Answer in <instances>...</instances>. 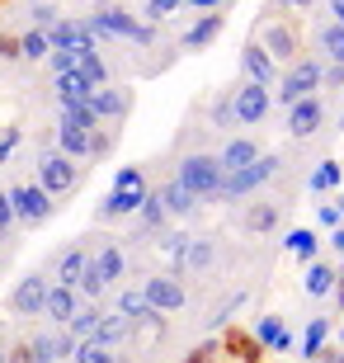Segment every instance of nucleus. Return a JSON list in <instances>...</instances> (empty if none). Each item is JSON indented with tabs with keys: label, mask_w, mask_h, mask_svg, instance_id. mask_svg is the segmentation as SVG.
<instances>
[{
	"label": "nucleus",
	"mask_w": 344,
	"mask_h": 363,
	"mask_svg": "<svg viewBox=\"0 0 344 363\" xmlns=\"http://www.w3.org/2000/svg\"><path fill=\"white\" fill-rule=\"evenodd\" d=\"M113 189H146V179H142L137 165H123L118 175H113Z\"/></svg>",
	"instance_id": "obj_42"
},
{
	"label": "nucleus",
	"mask_w": 344,
	"mask_h": 363,
	"mask_svg": "<svg viewBox=\"0 0 344 363\" xmlns=\"http://www.w3.org/2000/svg\"><path fill=\"white\" fill-rule=\"evenodd\" d=\"M335 283H340V269H331L326 259H311V264H306L302 288H306L311 297H331V288H335Z\"/></svg>",
	"instance_id": "obj_24"
},
{
	"label": "nucleus",
	"mask_w": 344,
	"mask_h": 363,
	"mask_svg": "<svg viewBox=\"0 0 344 363\" xmlns=\"http://www.w3.org/2000/svg\"><path fill=\"white\" fill-rule=\"evenodd\" d=\"M283 170V161H278L274 151H260L250 165H240V170H231V175H222V189H217V203H236L245 199V194H255V189H265L269 179Z\"/></svg>",
	"instance_id": "obj_2"
},
{
	"label": "nucleus",
	"mask_w": 344,
	"mask_h": 363,
	"mask_svg": "<svg viewBox=\"0 0 344 363\" xmlns=\"http://www.w3.org/2000/svg\"><path fill=\"white\" fill-rule=\"evenodd\" d=\"M331 5V14H335V24H344V0H326Z\"/></svg>",
	"instance_id": "obj_52"
},
{
	"label": "nucleus",
	"mask_w": 344,
	"mask_h": 363,
	"mask_svg": "<svg viewBox=\"0 0 344 363\" xmlns=\"http://www.w3.org/2000/svg\"><path fill=\"white\" fill-rule=\"evenodd\" d=\"M326 335H331V321H326V316H311V325H306V335H302V354L306 359H316V354L326 350Z\"/></svg>",
	"instance_id": "obj_33"
},
{
	"label": "nucleus",
	"mask_w": 344,
	"mask_h": 363,
	"mask_svg": "<svg viewBox=\"0 0 344 363\" xmlns=\"http://www.w3.org/2000/svg\"><path fill=\"white\" fill-rule=\"evenodd\" d=\"M90 264H94V274H99V279L113 288V283L123 279V269H128V255H123V245H118V241H104V245H99V250L90 255Z\"/></svg>",
	"instance_id": "obj_19"
},
{
	"label": "nucleus",
	"mask_w": 344,
	"mask_h": 363,
	"mask_svg": "<svg viewBox=\"0 0 344 363\" xmlns=\"http://www.w3.org/2000/svg\"><path fill=\"white\" fill-rule=\"evenodd\" d=\"M133 330H128V321L123 316H113V311H104L99 316V325H94V335H90V345H104V350H113L118 340H128Z\"/></svg>",
	"instance_id": "obj_25"
},
{
	"label": "nucleus",
	"mask_w": 344,
	"mask_h": 363,
	"mask_svg": "<svg viewBox=\"0 0 344 363\" xmlns=\"http://www.w3.org/2000/svg\"><path fill=\"white\" fill-rule=\"evenodd\" d=\"M80 52H85V48H57V52H48V67H52V76H67V71H76Z\"/></svg>",
	"instance_id": "obj_39"
},
{
	"label": "nucleus",
	"mask_w": 344,
	"mask_h": 363,
	"mask_svg": "<svg viewBox=\"0 0 344 363\" xmlns=\"http://www.w3.org/2000/svg\"><path fill=\"white\" fill-rule=\"evenodd\" d=\"M240 71H245L250 85H265V90H274V81H278L274 57H269L260 43H245V48H240Z\"/></svg>",
	"instance_id": "obj_13"
},
{
	"label": "nucleus",
	"mask_w": 344,
	"mask_h": 363,
	"mask_svg": "<svg viewBox=\"0 0 344 363\" xmlns=\"http://www.w3.org/2000/svg\"><path fill=\"white\" fill-rule=\"evenodd\" d=\"M109 151H113V133L94 128V133H90V156H109Z\"/></svg>",
	"instance_id": "obj_45"
},
{
	"label": "nucleus",
	"mask_w": 344,
	"mask_h": 363,
	"mask_svg": "<svg viewBox=\"0 0 344 363\" xmlns=\"http://www.w3.org/2000/svg\"><path fill=\"white\" fill-rule=\"evenodd\" d=\"M212 123H217V128H231V123H236V113H231V90L212 104Z\"/></svg>",
	"instance_id": "obj_43"
},
{
	"label": "nucleus",
	"mask_w": 344,
	"mask_h": 363,
	"mask_svg": "<svg viewBox=\"0 0 344 363\" xmlns=\"http://www.w3.org/2000/svg\"><path fill=\"white\" fill-rule=\"evenodd\" d=\"M0 363H10V350H5V345H0Z\"/></svg>",
	"instance_id": "obj_55"
},
{
	"label": "nucleus",
	"mask_w": 344,
	"mask_h": 363,
	"mask_svg": "<svg viewBox=\"0 0 344 363\" xmlns=\"http://www.w3.org/2000/svg\"><path fill=\"white\" fill-rule=\"evenodd\" d=\"M142 199H146V189H109L104 199H99V208H94V217H99V222H118V217H137Z\"/></svg>",
	"instance_id": "obj_12"
},
{
	"label": "nucleus",
	"mask_w": 344,
	"mask_h": 363,
	"mask_svg": "<svg viewBox=\"0 0 344 363\" xmlns=\"http://www.w3.org/2000/svg\"><path fill=\"white\" fill-rule=\"evenodd\" d=\"M311 5H316V0H269L265 14H274V10H297V14H302V10H311Z\"/></svg>",
	"instance_id": "obj_47"
},
{
	"label": "nucleus",
	"mask_w": 344,
	"mask_h": 363,
	"mask_svg": "<svg viewBox=\"0 0 344 363\" xmlns=\"http://www.w3.org/2000/svg\"><path fill=\"white\" fill-rule=\"evenodd\" d=\"M331 245H335V255H344V222L331 231Z\"/></svg>",
	"instance_id": "obj_51"
},
{
	"label": "nucleus",
	"mask_w": 344,
	"mask_h": 363,
	"mask_svg": "<svg viewBox=\"0 0 344 363\" xmlns=\"http://www.w3.org/2000/svg\"><path fill=\"white\" fill-rule=\"evenodd\" d=\"M321 227H340V213H335V203H326V208H321Z\"/></svg>",
	"instance_id": "obj_48"
},
{
	"label": "nucleus",
	"mask_w": 344,
	"mask_h": 363,
	"mask_svg": "<svg viewBox=\"0 0 344 363\" xmlns=\"http://www.w3.org/2000/svg\"><path fill=\"white\" fill-rule=\"evenodd\" d=\"M137 217H142V227H151V231H160L170 217H165V208H160V194L156 189H146V199H142V208H137Z\"/></svg>",
	"instance_id": "obj_35"
},
{
	"label": "nucleus",
	"mask_w": 344,
	"mask_h": 363,
	"mask_svg": "<svg viewBox=\"0 0 344 363\" xmlns=\"http://www.w3.org/2000/svg\"><path fill=\"white\" fill-rule=\"evenodd\" d=\"M5 194H10V203H14V222H24V227H43V222L52 217V199H48L38 184H10Z\"/></svg>",
	"instance_id": "obj_7"
},
{
	"label": "nucleus",
	"mask_w": 344,
	"mask_h": 363,
	"mask_svg": "<svg viewBox=\"0 0 344 363\" xmlns=\"http://www.w3.org/2000/svg\"><path fill=\"white\" fill-rule=\"evenodd\" d=\"M283 250L311 264V259H316V250H321V236H316V231H306V227H297V231H288V241H283Z\"/></svg>",
	"instance_id": "obj_30"
},
{
	"label": "nucleus",
	"mask_w": 344,
	"mask_h": 363,
	"mask_svg": "<svg viewBox=\"0 0 344 363\" xmlns=\"http://www.w3.org/2000/svg\"><path fill=\"white\" fill-rule=\"evenodd\" d=\"M90 108L99 123H118L128 108H133V90H118V85H99L90 90Z\"/></svg>",
	"instance_id": "obj_14"
},
{
	"label": "nucleus",
	"mask_w": 344,
	"mask_h": 363,
	"mask_svg": "<svg viewBox=\"0 0 344 363\" xmlns=\"http://www.w3.org/2000/svg\"><path fill=\"white\" fill-rule=\"evenodd\" d=\"M0 57H10V62H14V57H19V38H0Z\"/></svg>",
	"instance_id": "obj_50"
},
{
	"label": "nucleus",
	"mask_w": 344,
	"mask_h": 363,
	"mask_svg": "<svg viewBox=\"0 0 344 363\" xmlns=\"http://www.w3.org/2000/svg\"><path fill=\"white\" fill-rule=\"evenodd\" d=\"M184 5H194V10H203V14H212V10H222L226 0H184Z\"/></svg>",
	"instance_id": "obj_49"
},
{
	"label": "nucleus",
	"mask_w": 344,
	"mask_h": 363,
	"mask_svg": "<svg viewBox=\"0 0 344 363\" xmlns=\"http://www.w3.org/2000/svg\"><path fill=\"white\" fill-rule=\"evenodd\" d=\"M48 52H52V48H48V33H43V28H28L24 38H19V57H24V62H48Z\"/></svg>",
	"instance_id": "obj_34"
},
{
	"label": "nucleus",
	"mask_w": 344,
	"mask_h": 363,
	"mask_svg": "<svg viewBox=\"0 0 344 363\" xmlns=\"http://www.w3.org/2000/svg\"><path fill=\"white\" fill-rule=\"evenodd\" d=\"M76 307H80V293L76 288H62V283H48V302H43V316L62 330V325L76 316Z\"/></svg>",
	"instance_id": "obj_17"
},
{
	"label": "nucleus",
	"mask_w": 344,
	"mask_h": 363,
	"mask_svg": "<svg viewBox=\"0 0 344 363\" xmlns=\"http://www.w3.org/2000/svg\"><path fill=\"white\" fill-rule=\"evenodd\" d=\"M10 227H14V203H10V194L0 189V241L10 236Z\"/></svg>",
	"instance_id": "obj_44"
},
{
	"label": "nucleus",
	"mask_w": 344,
	"mask_h": 363,
	"mask_svg": "<svg viewBox=\"0 0 344 363\" xmlns=\"http://www.w3.org/2000/svg\"><path fill=\"white\" fill-rule=\"evenodd\" d=\"M269 108H274V90H265V85L240 81L236 90H231V113H236V123H245V128L265 123Z\"/></svg>",
	"instance_id": "obj_6"
},
{
	"label": "nucleus",
	"mask_w": 344,
	"mask_h": 363,
	"mask_svg": "<svg viewBox=\"0 0 344 363\" xmlns=\"http://www.w3.org/2000/svg\"><path fill=\"white\" fill-rule=\"evenodd\" d=\"M113 316H123L128 330H156L160 325V311L146 307L142 288H118V297H113Z\"/></svg>",
	"instance_id": "obj_9"
},
{
	"label": "nucleus",
	"mask_w": 344,
	"mask_h": 363,
	"mask_svg": "<svg viewBox=\"0 0 344 363\" xmlns=\"http://www.w3.org/2000/svg\"><path fill=\"white\" fill-rule=\"evenodd\" d=\"M76 71H80V81L90 85V90L109 85V67H104V57H99V48H85V52H80V62H76Z\"/></svg>",
	"instance_id": "obj_26"
},
{
	"label": "nucleus",
	"mask_w": 344,
	"mask_h": 363,
	"mask_svg": "<svg viewBox=\"0 0 344 363\" xmlns=\"http://www.w3.org/2000/svg\"><path fill=\"white\" fill-rule=\"evenodd\" d=\"M76 293H80V302H99V297L109 293V283L94 274V264H85V274H80V283H76Z\"/></svg>",
	"instance_id": "obj_37"
},
{
	"label": "nucleus",
	"mask_w": 344,
	"mask_h": 363,
	"mask_svg": "<svg viewBox=\"0 0 344 363\" xmlns=\"http://www.w3.org/2000/svg\"><path fill=\"white\" fill-rule=\"evenodd\" d=\"M57 123H67V128H80V133H94V128H104V123L94 118L90 99H80V104H62V113H57Z\"/></svg>",
	"instance_id": "obj_28"
},
{
	"label": "nucleus",
	"mask_w": 344,
	"mask_h": 363,
	"mask_svg": "<svg viewBox=\"0 0 344 363\" xmlns=\"http://www.w3.org/2000/svg\"><path fill=\"white\" fill-rule=\"evenodd\" d=\"M52 24H57V10H52V5H33V28H43V33H48Z\"/></svg>",
	"instance_id": "obj_46"
},
{
	"label": "nucleus",
	"mask_w": 344,
	"mask_h": 363,
	"mask_svg": "<svg viewBox=\"0 0 344 363\" xmlns=\"http://www.w3.org/2000/svg\"><path fill=\"white\" fill-rule=\"evenodd\" d=\"M255 156H260V142H250V137H231V142L217 151V165H222V175H231V170H240V165H250Z\"/></svg>",
	"instance_id": "obj_21"
},
{
	"label": "nucleus",
	"mask_w": 344,
	"mask_h": 363,
	"mask_svg": "<svg viewBox=\"0 0 344 363\" xmlns=\"http://www.w3.org/2000/svg\"><path fill=\"white\" fill-rule=\"evenodd\" d=\"M19 142H24V133H19L14 123H10V128H0V165H5L14 151H19Z\"/></svg>",
	"instance_id": "obj_41"
},
{
	"label": "nucleus",
	"mask_w": 344,
	"mask_h": 363,
	"mask_svg": "<svg viewBox=\"0 0 344 363\" xmlns=\"http://www.w3.org/2000/svg\"><path fill=\"white\" fill-rule=\"evenodd\" d=\"M52 81H57V104H80V99H90V85L80 81V71L52 76Z\"/></svg>",
	"instance_id": "obj_31"
},
{
	"label": "nucleus",
	"mask_w": 344,
	"mask_h": 363,
	"mask_svg": "<svg viewBox=\"0 0 344 363\" xmlns=\"http://www.w3.org/2000/svg\"><path fill=\"white\" fill-rule=\"evenodd\" d=\"M316 43H321V52L331 57L335 67H344V24H326V28H316Z\"/></svg>",
	"instance_id": "obj_32"
},
{
	"label": "nucleus",
	"mask_w": 344,
	"mask_h": 363,
	"mask_svg": "<svg viewBox=\"0 0 344 363\" xmlns=\"http://www.w3.org/2000/svg\"><path fill=\"white\" fill-rule=\"evenodd\" d=\"M222 24H226V14H222V10L203 14V19H199L194 28H184V38H179V48H184V52H199V48H208V43L217 38V33H222Z\"/></svg>",
	"instance_id": "obj_20"
},
{
	"label": "nucleus",
	"mask_w": 344,
	"mask_h": 363,
	"mask_svg": "<svg viewBox=\"0 0 344 363\" xmlns=\"http://www.w3.org/2000/svg\"><path fill=\"white\" fill-rule=\"evenodd\" d=\"M331 293H335V297H340V307H344V279H340V283H335Z\"/></svg>",
	"instance_id": "obj_54"
},
{
	"label": "nucleus",
	"mask_w": 344,
	"mask_h": 363,
	"mask_svg": "<svg viewBox=\"0 0 344 363\" xmlns=\"http://www.w3.org/2000/svg\"><path fill=\"white\" fill-rule=\"evenodd\" d=\"M43 302H48V274H24L10 293V311L14 316H43Z\"/></svg>",
	"instance_id": "obj_10"
},
{
	"label": "nucleus",
	"mask_w": 344,
	"mask_h": 363,
	"mask_svg": "<svg viewBox=\"0 0 344 363\" xmlns=\"http://www.w3.org/2000/svg\"><path fill=\"white\" fill-rule=\"evenodd\" d=\"M255 335H260V345H269L274 354H288L292 350V335H288V325L278 321V316H265V321L255 325Z\"/></svg>",
	"instance_id": "obj_27"
},
{
	"label": "nucleus",
	"mask_w": 344,
	"mask_h": 363,
	"mask_svg": "<svg viewBox=\"0 0 344 363\" xmlns=\"http://www.w3.org/2000/svg\"><path fill=\"white\" fill-rule=\"evenodd\" d=\"M142 297H146V307L151 311H184V302H189V293H184V283L174 279V274H151V279L142 283Z\"/></svg>",
	"instance_id": "obj_8"
},
{
	"label": "nucleus",
	"mask_w": 344,
	"mask_h": 363,
	"mask_svg": "<svg viewBox=\"0 0 344 363\" xmlns=\"http://www.w3.org/2000/svg\"><path fill=\"white\" fill-rule=\"evenodd\" d=\"M335 213H340V222H344V199H340V203H335Z\"/></svg>",
	"instance_id": "obj_56"
},
{
	"label": "nucleus",
	"mask_w": 344,
	"mask_h": 363,
	"mask_svg": "<svg viewBox=\"0 0 344 363\" xmlns=\"http://www.w3.org/2000/svg\"><path fill=\"white\" fill-rule=\"evenodd\" d=\"M76 363H118V359H113V350H104V345L80 340V345H76Z\"/></svg>",
	"instance_id": "obj_40"
},
{
	"label": "nucleus",
	"mask_w": 344,
	"mask_h": 363,
	"mask_svg": "<svg viewBox=\"0 0 344 363\" xmlns=\"http://www.w3.org/2000/svg\"><path fill=\"white\" fill-rule=\"evenodd\" d=\"M278 217H283L278 203H255L250 213H245V231H250V236H265V231L278 227Z\"/></svg>",
	"instance_id": "obj_29"
},
{
	"label": "nucleus",
	"mask_w": 344,
	"mask_h": 363,
	"mask_svg": "<svg viewBox=\"0 0 344 363\" xmlns=\"http://www.w3.org/2000/svg\"><path fill=\"white\" fill-rule=\"evenodd\" d=\"M326 123V99L321 94H311V99H297V104L288 108V133L292 137H311Z\"/></svg>",
	"instance_id": "obj_15"
},
{
	"label": "nucleus",
	"mask_w": 344,
	"mask_h": 363,
	"mask_svg": "<svg viewBox=\"0 0 344 363\" xmlns=\"http://www.w3.org/2000/svg\"><path fill=\"white\" fill-rule=\"evenodd\" d=\"M52 151H62L67 161H90V133H80V128H67V123H57V147Z\"/></svg>",
	"instance_id": "obj_22"
},
{
	"label": "nucleus",
	"mask_w": 344,
	"mask_h": 363,
	"mask_svg": "<svg viewBox=\"0 0 344 363\" xmlns=\"http://www.w3.org/2000/svg\"><path fill=\"white\" fill-rule=\"evenodd\" d=\"M156 194H160V208H165V217H170V222H184V217L199 213V199H194V194H189V189L179 184V179L160 184Z\"/></svg>",
	"instance_id": "obj_18"
},
{
	"label": "nucleus",
	"mask_w": 344,
	"mask_h": 363,
	"mask_svg": "<svg viewBox=\"0 0 344 363\" xmlns=\"http://www.w3.org/2000/svg\"><path fill=\"white\" fill-rule=\"evenodd\" d=\"M33 184L48 194V199H57V194H71V189L80 184V165L67 161L62 151H43L38 156V179Z\"/></svg>",
	"instance_id": "obj_5"
},
{
	"label": "nucleus",
	"mask_w": 344,
	"mask_h": 363,
	"mask_svg": "<svg viewBox=\"0 0 344 363\" xmlns=\"http://www.w3.org/2000/svg\"><path fill=\"white\" fill-rule=\"evenodd\" d=\"M260 48H265L269 57H274V67L278 62H297V52H302V43H297V33H292L288 24H265V38H260Z\"/></svg>",
	"instance_id": "obj_16"
},
{
	"label": "nucleus",
	"mask_w": 344,
	"mask_h": 363,
	"mask_svg": "<svg viewBox=\"0 0 344 363\" xmlns=\"http://www.w3.org/2000/svg\"><path fill=\"white\" fill-rule=\"evenodd\" d=\"M321 57H297L283 76H278V90H274V99L283 108H292L297 99H311V94H321Z\"/></svg>",
	"instance_id": "obj_4"
},
{
	"label": "nucleus",
	"mask_w": 344,
	"mask_h": 363,
	"mask_svg": "<svg viewBox=\"0 0 344 363\" xmlns=\"http://www.w3.org/2000/svg\"><path fill=\"white\" fill-rule=\"evenodd\" d=\"M85 264H90V250H85V241H71L67 250H57V255H52V283H62V288H76L80 274H85Z\"/></svg>",
	"instance_id": "obj_11"
},
{
	"label": "nucleus",
	"mask_w": 344,
	"mask_h": 363,
	"mask_svg": "<svg viewBox=\"0 0 344 363\" xmlns=\"http://www.w3.org/2000/svg\"><path fill=\"white\" fill-rule=\"evenodd\" d=\"M174 179H179V184H184L199 203H217L222 165H217V156H208V151H189L184 161H179V170H174Z\"/></svg>",
	"instance_id": "obj_3"
},
{
	"label": "nucleus",
	"mask_w": 344,
	"mask_h": 363,
	"mask_svg": "<svg viewBox=\"0 0 344 363\" xmlns=\"http://www.w3.org/2000/svg\"><path fill=\"white\" fill-rule=\"evenodd\" d=\"M340 175H344V170H340V161H321L316 170H311V179H306V184H311V194H326V189H335V184H340Z\"/></svg>",
	"instance_id": "obj_36"
},
{
	"label": "nucleus",
	"mask_w": 344,
	"mask_h": 363,
	"mask_svg": "<svg viewBox=\"0 0 344 363\" xmlns=\"http://www.w3.org/2000/svg\"><path fill=\"white\" fill-rule=\"evenodd\" d=\"M306 363H331V350H321L316 359H306Z\"/></svg>",
	"instance_id": "obj_53"
},
{
	"label": "nucleus",
	"mask_w": 344,
	"mask_h": 363,
	"mask_svg": "<svg viewBox=\"0 0 344 363\" xmlns=\"http://www.w3.org/2000/svg\"><path fill=\"white\" fill-rule=\"evenodd\" d=\"M160 255L174 264V274H203L212 269V259H217V245L208 236H184V231H165L160 236Z\"/></svg>",
	"instance_id": "obj_1"
},
{
	"label": "nucleus",
	"mask_w": 344,
	"mask_h": 363,
	"mask_svg": "<svg viewBox=\"0 0 344 363\" xmlns=\"http://www.w3.org/2000/svg\"><path fill=\"white\" fill-rule=\"evenodd\" d=\"M179 5H184V0H146V5H142V24L156 28L160 19H170V14L179 10Z\"/></svg>",
	"instance_id": "obj_38"
},
{
	"label": "nucleus",
	"mask_w": 344,
	"mask_h": 363,
	"mask_svg": "<svg viewBox=\"0 0 344 363\" xmlns=\"http://www.w3.org/2000/svg\"><path fill=\"white\" fill-rule=\"evenodd\" d=\"M99 316H104V307H99V302H80V307H76V316H71V321L62 325V330H67V335L80 345V340H90V335H94Z\"/></svg>",
	"instance_id": "obj_23"
}]
</instances>
